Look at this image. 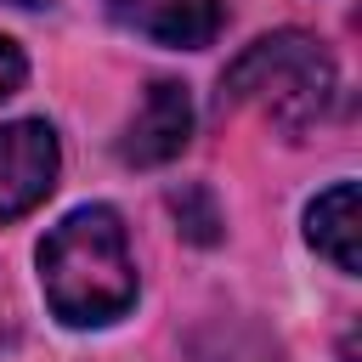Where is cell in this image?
Returning <instances> with one entry per match:
<instances>
[{"mask_svg": "<svg viewBox=\"0 0 362 362\" xmlns=\"http://www.w3.org/2000/svg\"><path fill=\"white\" fill-rule=\"evenodd\" d=\"M40 288L45 305L68 328H102L136 300V260L124 226L107 204H85L62 215L40 243Z\"/></svg>", "mask_w": 362, "mask_h": 362, "instance_id": "cell-1", "label": "cell"}, {"mask_svg": "<svg viewBox=\"0 0 362 362\" xmlns=\"http://www.w3.org/2000/svg\"><path fill=\"white\" fill-rule=\"evenodd\" d=\"M221 90H226V102H249L277 130L300 136L305 124L322 119V107L334 96V62L311 34L283 28V34L255 40L243 57H232V68L221 74Z\"/></svg>", "mask_w": 362, "mask_h": 362, "instance_id": "cell-2", "label": "cell"}, {"mask_svg": "<svg viewBox=\"0 0 362 362\" xmlns=\"http://www.w3.org/2000/svg\"><path fill=\"white\" fill-rule=\"evenodd\" d=\"M57 130L45 119H11L0 124V221L28 215L57 187Z\"/></svg>", "mask_w": 362, "mask_h": 362, "instance_id": "cell-3", "label": "cell"}, {"mask_svg": "<svg viewBox=\"0 0 362 362\" xmlns=\"http://www.w3.org/2000/svg\"><path fill=\"white\" fill-rule=\"evenodd\" d=\"M187 141H192V96H187V85L153 79L141 107H136V119L119 136V158L136 164V170H153V164L181 158Z\"/></svg>", "mask_w": 362, "mask_h": 362, "instance_id": "cell-4", "label": "cell"}, {"mask_svg": "<svg viewBox=\"0 0 362 362\" xmlns=\"http://www.w3.org/2000/svg\"><path fill=\"white\" fill-rule=\"evenodd\" d=\"M305 238L317 255H328L339 272H362V221H356V181H334L305 209Z\"/></svg>", "mask_w": 362, "mask_h": 362, "instance_id": "cell-5", "label": "cell"}, {"mask_svg": "<svg viewBox=\"0 0 362 362\" xmlns=\"http://www.w3.org/2000/svg\"><path fill=\"white\" fill-rule=\"evenodd\" d=\"M141 34H153L158 45L175 51H198L221 34V0H147L136 11Z\"/></svg>", "mask_w": 362, "mask_h": 362, "instance_id": "cell-6", "label": "cell"}, {"mask_svg": "<svg viewBox=\"0 0 362 362\" xmlns=\"http://www.w3.org/2000/svg\"><path fill=\"white\" fill-rule=\"evenodd\" d=\"M170 209H175V221H181V232H187L192 243H215V238H221V215H215V204H209L204 187L170 192Z\"/></svg>", "mask_w": 362, "mask_h": 362, "instance_id": "cell-7", "label": "cell"}, {"mask_svg": "<svg viewBox=\"0 0 362 362\" xmlns=\"http://www.w3.org/2000/svg\"><path fill=\"white\" fill-rule=\"evenodd\" d=\"M23 79H28V57L17 51V40H6V34H0V96L23 90Z\"/></svg>", "mask_w": 362, "mask_h": 362, "instance_id": "cell-8", "label": "cell"}, {"mask_svg": "<svg viewBox=\"0 0 362 362\" xmlns=\"http://www.w3.org/2000/svg\"><path fill=\"white\" fill-rule=\"evenodd\" d=\"M11 6H45V0H11Z\"/></svg>", "mask_w": 362, "mask_h": 362, "instance_id": "cell-9", "label": "cell"}]
</instances>
